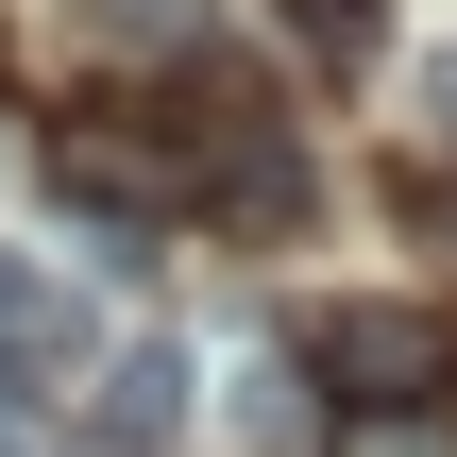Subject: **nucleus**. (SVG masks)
<instances>
[{"label": "nucleus", "instance_id": "6e6552de", "mask_svg": "<svg viewBox=\"0 0 457 457\" xmlns=\"http://www.w3.org/2000/svg\"><path fill=\"white\" fill-rule=\"evenodd\" d=\"M407 102H424V119H457V34L424 51V68H407Z\"/></svg>", "mask_w": 457, "mask_h": 457}, {"label": "nucleus", "instance_id": "20e7f679", "mask_svg": "<svg viewBox=\"0 0 457 457\" xmlns=\"http://www.w3.org/2000/svg\"><path fill=\"white\" fill-rule=\"evenodd\" d=\"M271 34H288L322 85H339V68H373V0H271Z\"/></svg>", "mask_w": 457, "mask_h": 457}, {"label": "nucleus", "instance_id": "39448f33", "mask_svg": "<svg viewBox=\"0 0 457 457\" xmlns=\"http://www.w3.org/2000/svg\"><path fill=\"white\" fill-rule=\"evenodd\" d=\"M0 339H51V356H85V322H68V288H51L34 254H0Z\"/></svg>", "mask_w": 457, "mask_h": 457}, {"label": "nucleus", "instance_id": "0eeeda50", "mask_svg": "<svg viewBox=\"0 0 457 457\" xmlns=\"http://www.w3.org/2000/svg\"><path fill=\"white\" fill-rule=\"evenodd\" d=\"M102 34H136V51H187V0H85Z\"/></svg>", "mask_w": 457, "mask_h": 457}, {"label": "nucleus", "instance_id": "1a4fd4ad", "mask_svg": "<svg viewBox=\"0 0 457 457\" xmlns=\"http://www.w3.org/2000/svg\"><path fill=\"white\" fill-rule=\"evenodd\" d=\"M0 457H17V441H0Z\"/></svg>", "mask_w": 457, "mask_h": 457}, {"label": "nucleus", "instance_id": "f03ea898", "mask_svg": "<svg viewBox=\"0 0 457 457\" xmlns=\"http://www.w3.org/2000/svg\"><path fill=\"white\" fill-rule=\"evenodd\" d=\"M51 187L85 220H170V204H204V153L153 102H85V119H51Z\"/></svg>", "mask_w": 457, "mask_h": 457}, {"label": "nucleus", "instance_id": "7ed1b4c3", "mask_svg": "<svg viewBox=\"0 0 457 457\" xmlns=\"http://www.w3.org/2000/svg\"><path fill=\"white\" fill-rule=\"evenodd\" d=\"M102 424H119V441H170V424H187V356H170V339H119V356H102Z\"/></svg>", "mask_w": 457, "mask_h": 457}, {"label": "nucleus", "instance_id": "f257e3e1", "mask_svg": "<svg viewBox=\"0 0 457 457\" xmlns=\"http://www.w3.org/2000/svg\"><path fill=\"white\" fill-rule=\"evenodd\" d=\"M288 356H305V390H322L339 424H424L441 373H457V339L424 322V305H305Z\"/></svg>", "mask_w": 457, "mask_h": 457}, {"label": "nucleus", "instance_id": "423d86ee", "mask_svg": "<svg viewBox=\"0 0 457 457\" xmlns=\"http://www.w3.org/2000/svg\"><path fill=\"white\" fill-rule=\"evenodd\" d=\"M390 220H407L424 254H457V153H407V170H390Z\"/></svg>", "mask_w": 457, "mask_h": 457}]
</instances>
